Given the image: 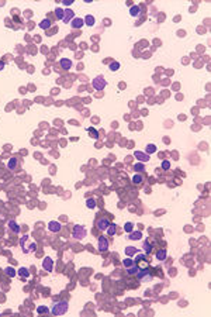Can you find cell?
<instances>
[{
	"mask_svg": "<svg viewBox=\"0 0 211 317\" xmlns=\"http://www.w3.org/2000/svg\"><path fill=\"white\" fill-rule=\"evenodd\" d=\"M86 206H87L89 209H94V207H96V200H94V199H87V200H86Z\"/></svg>",
	"mask_w": 211,
	"mask_h": 317,
	"instance_id": "cell-34",
	"label": "cell"
},
{
	"mask_svg": "<svg viewBox=\"0 0 211 317\" xmlns=\"http://www.w3.org/2000/svg\"><path fill=\"white\" fill-rule=\"evenodd\" d=\"M115 233H117V226H115V224H110V226L107 227V234H109L110 237H113Z\"/></svg>",
	"mask_w": 211,
	"mask_h": 317,
	"instance_id": "cell-27",
	"label": "cell"
},
{
	"mask_svg": "<svg viewBox=\"0 0 211 317\" xmlns=\"http://www.w3.org/2000/svg\"><path fill=\"white\" fill-rule=\"evenodd\" d=\"M17 273L21 276V278H30V271L27 269V268H20L18 271H17Z\"/></svg>",
	"mask_w": 211,
	"mask_h": 317,
	"instance_id": "cell-18",
	"label": "cell"
},
{
	"mask_svg": "<svg viewBox=\"0 0 211 317\" xmlns=\"http://www.w3.org/2000/svg\"><path fill=\"white\" fill-rule=\"evenodd\" d=\"M124 230H125L127 233L130 234L131 231H134V224H132L131 221H128V223H125V226H124Z\"/></svg>",
	"mask_w": 211,
	"mask_h": 317,
	"instance_id": "cell-33",
	"label": "cell"
},
{
	"mask_svg": "<svg viewBox=\"0 0 211 317\" xmlns=\"http://www.w3.org/2000/svg\"><path fill=\"white\" fill-rule=\"evenodd\" d=\"M75 18V11L73 10H70V9H66V10H64V21L65 23H69V21H72Z\"/></svg>",
	"mask_w": 211,
	"mask_h": 317,
	"instance_id": "cell-10",
	"label": "cell"
},
{
	"mask_svg": "<svg viewBox=\"0 0 211 317\" xmlns=\"http://www.w3.org/2000/svg\"><path fill=\"white\" fill-rule=\"evenodd\" d=\"M9 228H10V230H11V231H13V233L14 234H18L20 233V231H21V228H20V226H18V224H17L16 221H14V220H11V221H9Z\"/></svg>",
	"mask_w": 211,
	"mask_h": 317,
	"instance_id": "cell-12",
	"label": "cell"
},
{
	"mask_svg": "<svg viewBox=\"0 0 211 317\" xmlns=\"http://www.w3.org/2000/svg\"><path fill=\"white\" fill-rule=\"evenodd\" d=\"M48 228H49V231H52V233H59L61 228H62V226H61V223L52 220V221L48 223Z\"/></svg>",
	"mask_w": 211,
	"mask_h": 317,
	"instance_id": "cell-8",
	"label": "cell"
},
{
	"mask_svg": "<svg viewBox=\"0 0 211 317\" xmlns=\"http://www.w3.org/2000/svg\"><path fill=\"white\" fill-rule=\"evenodd\" d=\"M42 268H44L47 272H52V269H54V261H52L51 257H45V258H44V261H42Z\"/></svg>",
	"mask_w": 211,
	"mask_h": 317,
	"instance_id": "cell-7",
	"label": "cell"
},
{
	"mask_svg": "<svg viewBox=\"0 0 211 317\" xmlns=\"http://www.w3.org/2000/svg\"><path fill=\"white\" fill-rule=\"evenodd\" d=\"M139 13H141L139 6H132V7L130 9V14L132 17H138V16H139Z\"/></svg>",
	"mask_w": 211,
	"mask_h": 317,
	"instance_id": "cell-19",
	"label": "cell"
},
{
	"mask_svg": "<svg viewBox=\"0 0 211 317\" xmlns=\"http://www.w3.org/2000/svg\"><path fill=\"white\" fill-rule=\"evenodd\" d=\"M155 257H156L158 261H165L166 257H167V251L166 250H158V252L155 254Z\"/></svg>",
	"mask_w": 211,
	"mask_h": 317,
	"instance_id": "cell-13",
	"label": "cell"
},
{
	"mask_svg": "<svg viewBox=\"0 0 211 317\" xmlns=\"http://www.w3.org/2000/svg\"><path fill=\"white\" fill-rule=\"evenodd\" d=\"M169 168H170V162H169V161H166V159H165V161H162V169L167 171Z\"/></svg>",
	"mask_w": 211,
	"mask_h": 317,
	"instance_id": "cell-36",
	"label": "cell"
},
{
	"mask_svg": "<svg viewBox=\"0 0 211 317\" xmlns=\"http://www.w3.org/2000/svg\"><path fill=\"white\" fill-rule=\"evenodd\" d=\"M68 309H69V303L66 300H59L54 304V307L51 309V313L54 316H62L68 312Z\"/></svg>",
	"mask_w": 211,
	"mask_h": 317,
	"instance_id": "cell-1",
	"label": "cell"
},
{
	"mask_svg": "<svg viewBox=\"0 0 211 317\" xmlns=\"http://www.w3.org/2000/svg\"><path fill=\"white\" fill-rule=\"evenodd\" d=\"M92 85H93V87L96 89V90H103L106 86H107V81L104 79V76H96L93 81H92Z\"/></svg>",
	"mask_w": 211,
	"mask_h": 317,
	"instance_id": "cell-4",
	"label": "cell"
},
{
	"mask_svg": "<svg viewBox=\"0 0 211 317\" xmlns=\"http://www.w3.org/2000/svg\"><path fill=\"white\" fill-rule=\"evenodd\" d=\"M86 228L83 227V226H79V224H76L75 227H73V231H72V237L73 238H76V240H83L84 237H86Z\"/></svg>",
	"mask_w": 211,
	"mask_h": 317,
	"instance_id": "cell-3",
	"label": "cell"
},
{
	"mask_svg": "<svg viewBox=\"0 0 211 317\" xmlns=\"http://www.w3.org/2000/svg\"><path fill=\"white\" fill-rule=\"evenodd\" d=\"M40 27H41L42 30H48L49 27H51V20H49V18H44V20L40 23Z\"/></svg>",
	"mask_w": 211,
	"mask_h": 317,
	"instance_id": "cell-20",
	"label": "cell"
},
{
	"mask_svg": "<svg viewBox=\"0 0 211 317\" xmlns=\"http://www.w3.org/2000/svg\"><path fill=\"white\" fill-rule=\"evenodd\" d=\"M145 255L144 254H139V255H137V258H135V261H145Z\"/></svg>",
	"mask_w": 211,
	"mask_h": 317,
	"instance_id": "cell-38",
	"label": "cell"
},
{
	"mask_svg": "<svg viewBox=\"0 0 211 317\" xmlns=\"http://www.w3.org/2000/svg\"><path fill=\"white\" fill-rule=\"evenodd\" d=\"M55 14H56V18L62 20V18H64V10H62L61 7H58V9L55 10Z\"/></svg>",
	"mask_w": 211,
	"mask_h": 317,
	"instance_id": "cell-35",
	"label": "cell"
},
{
	"mask_svg": "<svg viewBox=\"0 0 211 317\" xmlns=\"http://www.w3.org/2000/svg\"><path fill=\"white\" fill-rule=\"evenodd\" d=\"M59 65H61V68H62V69L68 71V69H70V68H72V61H70L69 58H62V59L59 61Z\"/></svg>",
	"mask_w": 211,
	"mask_h": 317,
	"instance_id": "cell-11",
	"label": "cell"
},
{
	"mask_svg": "<svg viewBox=\"0 0 211 317\" xmlns=\"http://www.w3.org/2000/svg\"><path fill=\"white\" fill-rule=\"evenodd\" d=\"M83 24H84L83 18H78V17H76V18L72 20V27H73V28H82Z\"/></svg>",
	"mask_w": 211,
	"mask_h": 317,
	"instance_id": "cell-15",
	"label": "cell"
},
{
	"mask_svg": "<svg viewBox=\"0 0 211 317\" xmlns=\"http://www.w3.org/2000/svg\"><path fill=\"white\" fill-rule=\"evenodd\" d=\"M123 265H124V268L127 269V268L135 265V261H132V259H131V257H128V258H125V259L123 261Z\"/></svg>",
	"mask_w": 211,
	"mask_h": 317,
	"instance_id": "cell-25",
	"label": "cell"
},
{
	"mask_svg": "<svg viewBox=\"0 0 211 317\" xmlns=\"http://www.w3.org/2000/svg\"><path fill=\"white\" fill-rule=\"evenodd\" d=\"M17 165H18V159H17V158H11V159H9V162H7V168H9L10 171H16Z\"/></svg>",
	"mask_w": 211,
	"mask_h": 317,
	"instance_id": "cell-16",
	"label": "cell"
},
{
	"mask_svg": "<svg viewBox=\"0 0 211 317\" xmlns=\"http://www.w3.org/2000/svg\"><path fill=\"white\" fill-rule=\"evenodd\" d=\"M135 252H137V248H135V247H127V248H125V254H127V257H134V255H135Z\"/></svg>",
	"mask_w": 211,
	"mask_h": 317,
	"instance_id": "cell-29",
	"label": "cell"
},
{
	"mask_svg": "<svg viewBox=\"0 0 211 317\" xmlns=\"http://www.w3.org/2000/svg\"><path fill=\"white\" fill-rule=\"evenodd\" d=\"M86 131H87V133H90V134H92L94 140H97V138H98V131H97V130H94L93 127H89V128H86Z\"/></svg>",
	"mask_w": 211,
	"mask_h": 317,
	"instance_id": "cell-32",
	"label": "cell"
},
{
	"mask_svg": "<svg viewBox=\"0 0 211 317\" xmlns=\"http://www.w3.org/2000/svg\"><path fill=\"white\" fill-rule=\"evenodd\" d=\"M134 156H135L137 159H139L141 162H148V161H149V155H148L146 152H142V151H135V152H134Z\"/></svg>",
	"mask_w": 211,
	"mask_h": 317,
	"instance_id": "cell-9",
	"label": "cell"
},
{
	"mask_svg": "<svg viewBox=\"0 0 211 317\" xmlns=\"http://www.w3.org/2000/svg\"><path fill=\"white\" fill-rule=\"evenodd\" d=\"M128 238H130V240H132V241L141 240V238H142V233H141V231H131L130 235H128Z\"/></svg>",
	"mask_w": 211,
	"mask_h": 317,
	"instance_id": "cell-17",
	"label": "cell"
},
{
	"mask_svg": "<svg viewBox=\"0 0 211 317\" xmlns=\"http://www.w3.org/2000/svg\"><path fill=\"white\" fill-rule=\"evenodd\" d=\"M49 310L47 306H38L37 307V314H47Z\"/></svg>",
	"mask_w": 211,
	"mask_h": 317,
	"instance_id": "cell-28",
	"label": "cell"
},
{
	"mask_svg": "<svg viewBox=\"0 0 211 317\" xmlns=\"http://www.w3.org/2000/svg\"><path fill=\"white\" fill-rule=\"evenodd\" d=\"M4 272H6V275H7V276H10V278H14V276L17 275L16 269H14V268H11V267H7L6 269H4Z\"/></svg>",
	"mask_w": 211,
	"mask_h": 317,
	"instance_id": "cell-23",
	"label": "cell"
},
{
	"mask_svg": "<svg viewBox=\"0 0 211 317\" xmlns=\"http://www.w3.org/2000/svg\"><path fill=\"white\" fill-rule=\"evenodd\" d=\"M4 66H6V64H4L3 61H0V71H3V69H4Z\"/></svg>",
	"mask_w": 211,
	"mask_h": 317,
	"instance_id": "cell-40",
	"label": "cell"
},
{
	"mask_svg": "<svg viewBox=\"0 0 211 317\" xmlns=\"http://www.w3.org/2000/svg\"><path fill=\"white\" fill-rule=\"evenodd\" d=\"M97 248L100 252H106V251L109 250V241H107V238L106 237H98V242H97Z\"/></svg>",
	"mask_w": 211,
	"mask_h": 317,
	"instance_id": "cell-5",
	"label": "cell"
},
{
	"mask_svg": "<svg viewBox=\"0 0 211 317\" xmlns=\"http://www.w3.org/2000/svg\"><path fill=\"white\" fill-rule=\"evenodd\" d=\"M109 226H110V220L106 218V217H101V218H98L97 221H96V227H97L98 230H101V231L107 230Z\"/></svg>",
	"mask_w": 211,
	"mask_h": 317,
	"instance_id": "cell-6",
	"label": "cell"
},
{
	"mask_svg": "<svg viewBox=\"0 0 211 317\" xmlns=\"http://www.w3.org/2000/svg\"><path fill=\"white\" fill-rule=\"evenodd\" d=\"M83 21H84V23H86V24H87L89 27L94 26V23H96L94 17H93V16H90V14H89V16H86V17H84V20H83Z\"/></svg>",
	"mask_w": 211,
	"mask_h": 317,
	"instance_id": "cell-22",
	"label": "cell"
},
{
	"mask_svg": "<svg viewBox=\"0 0 211 317\" xmlns=\"http://www.w3.org/2000/svg\"><path fill=\"white\" fill-rule=\"evenodd\" d=\"M135 275H137V278H138L141 282H149V281H152V273H151V269H148V268H139Z\"/></svg>",
	"mask_w": 211,
	"mask_h": 317,
	"instance_id": "cell-2",
	"label": "cell"
},
{
	"mask_svg": "<svg viewBox=\"0 0 211 317\" xmlns=\"http://www.w3.org/2000/svg\"><path fill=\"white\" fill-rule=\"evenodd\" d=\"M35 250H37V242H31L30 247H28V250H27V252H33V251H35Z\"/></svg>",
	"mask_w": 211,
	"mask_h": 317,
	"instance_id": "cell-37",
	"label": "cell"
},
{
	"mask_svg": "<svg viewBox=\"0 0 211 317\" xmlns=\"http://www.w3.org/2000/svg\"><path fill=\"white\" fill-rule=\"evenodd\" d=\"M148 155H151V154H155L156 152V145L155 144H148L146 145V151H145Z\"/></svg>",
	"mask_w": 211,
	"mask_h": 317,
	"instance_id": "cell-26",
	"label": "cell"
},
{
	"mask_svg": "<svg viewBox=\"0 0 211 317\" xmlns=\"http://www.w3.org/2000/svg\"><path fill=\"white\" fill-rule=\"evenodd\" d=\"M138 269H139L138 265H132V267L127 268V272H128V275H135V273L138 272Z\"/></svg>",
	"mask_w": 211,
	"mask_h": 317,
	"instance_id": "cell-30",
	"label": "cell"
},
{
	"mask_svg": "<svg viewBox=\"0 0 211 317\" xmlns=\"http://www.w3.org/2000/svg\"><path fill=\"white\" fill-rule=\"evenodd\" d=\"M142 248H144V251H145L146 254H151V251H152V244H151L148 240H145V241L142 242Z\"/></svg>",
	"mask_w": 211,
	"mask_h": 317,
	"instance_id": "cell-21",
	"label": "cell"
},
{
	"mask_svg": "<svg viewBox=\"0 0 211 317\" xmlns=\"http://www.w3.org/2000/svg\"><path fill=\"white\" fill-rule=\"evenodd\" d=\"M62 3H64V6H70L73 3V0H64Z\"/></svg>",
	"mask_w": 211,
	"mask_h": 317,
	"instance_id": "cell-39",
	"label": "cell"
},
{
	"mask_svg": "<svg viewBox=\"0 0 211 317\" xmlns=\"http://www.w3.org/2000/svg\"><path fill=\"white\" fill-rule=\"evenodd\" d=\"M134 171H137L138 173H142V172L145 171V165H144V162H138V164H135V165H134Z\"/></svg>",
	"mask_w": 211,
	"mask_h": 317,
	"instance_id": "cell-24",
	"label": "cell"
},
{
	"mask_svg": "<svg viewBox=\"0 0 211 317\" xmlns=\"http://www.w3.org/2000/svg\"><path fill=\"white\" fill-rule=\"evenodd\" d=\"M144 182V175L142 173H135L132 176V183L134 185H141Z\"/></svg>",
	"mask_w": 211,
	"mask_h": 317,
	"instance_id": "cell-14",
	"label": "cell"
},
{
	"mask_svg": "<svg viewBox=\"0 0 211 317\" xmlns=\"http://www.w3.org/2000/svg\"><path fill=\"white\" fill-rule=\"evenodd\" d=\"M120 62H117V61H114V62H111L110 65H109V68H110V71H113V72H115V71H118L120 69Z\"/></svg>",
	"mask_w": 211,
	"mask_h": 317,
	"instance_id": "cell-31",
	"label": "cell"
}]
</instances>
